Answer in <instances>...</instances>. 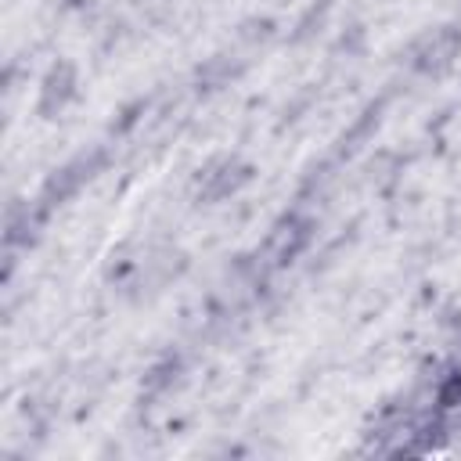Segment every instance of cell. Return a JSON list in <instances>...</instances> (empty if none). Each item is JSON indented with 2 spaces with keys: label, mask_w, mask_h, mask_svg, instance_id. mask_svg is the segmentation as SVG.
<instances>
[{
  "label": "cell",
  "mask_w": 461,
  "mask_h": 461,
  "mask_svg": "<svg viewBox=\"0 0 461 461\" xmlns=\"http://www.w3.org/2000/svg\"><path fill=\"white\" fill-rule=\"evenodd\" d=\"M76 94H79L76 65L58 61V65L47 68V76H43V83H40V101H36V108H40L43 119H54V115H61V112L76 101Z\"/></svg>",
  "instance_id": "cell-3"
},
{
  "label": "cell",
  "mask_w": 461,
  "mask_h": 461,
  "mask_svg": "<svg viewBox=\"0 0 461 461\" xmlns=\"http://www.w3.org/2000/svg\"><path fill=\"white\" fill-rule=\"evenodd\" d=\"M436 403H439L443 411H450V407L461 403V371H450V375L439 378V385H436Z\"/></svg>",
  "instance_id": "cell-5"
},
{
  "label": "cell",
  "mask_w": 461,
  "mask_h": 461,
  "mask_svg": "<svg viewBox=\"0 0 461 461\" xmlns=\"http://www.w3.org/2000/svg\"><path fill=\"white\" fill-rule=\"evenodd\" d=\"M249 180H252V166H249V162L230 158V155L212 158V162H205V166L198 169V198H205V202H223V198H230V194H238Z\"/></svg>",
  "instance_id": "cell-1"
},
{
  "label": "cell",
  "mask_w": 461,
  "mask_h": 461,
  "mask_svg": "<svg viewBox=\"0 0 461 461\" xmlns=\"http://www.w3.org/2000/svg\"><path fill=\"white\" fill-rule=\"evenodd\" d=\"M306 245H310V223H306V220H303V223H288V227H281V230L270 238V252H274L277 263L295 259Z\"/></svg>",
  "instance_id": "cell-4"
},
{
  "label": "cell",
  "mask_w": 461,
  "mask_h": 461,
  "mask_svg": "<svg viewBox=\"0 0 461 461\" xmlns=\"http://www.w3.org/2000/svg\"><path fill=\"white\" fill-rule=\"evenodd\" d=\"M461 50V29L454 25H443V29H432L425 32L414 47H411V65L418 72H439L447 68Z\"/></svg>",
  "instance_id": "cell-2"
}]
</instances>
